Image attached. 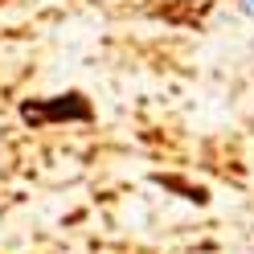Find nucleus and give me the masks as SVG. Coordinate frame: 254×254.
I'll return each instance as SVG.
<instances>
[{
	"instance_id": "f257e3e1",
	"label": "nucleus",
	"mask_w": 254,
	"mask_h": 254,
	"mask_svg": "<svg viewBox=\"0 0 254 254\" xmlns=\"http://www.w3.org/2000/svg\"><path fill=\"white\" fill-rule=\"evenodd\" d=\"M90 115L94 111H90V103L82 94H62V99L45 103V107L25 103V119H90Z\"/></svg>"
},
{
	"instance_id": "f03ea898",
	"label": "nucleus",
	"mask_w": 254,
	"mask_h": 254,
	"mask_svg": "<svg viewBox=\"0 0 254 254\" xmlns=\"http://www.w3.org/2000/svg\"><path fill=\"white\" fill-rule=\"evenodd\" d=\"M156 185H164V189H172V193H181L185 201H193V205H205V201H209V189H205V185H189L185 177H164V172H160V177H156Z\"/></svg>"
}]
</instances>
